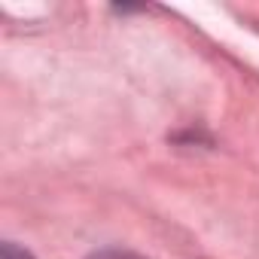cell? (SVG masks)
I'll return each instance as SVG.
<instances>
[{"label":"cell","instance_id":"obj_1","mask_svg":"<svg viewBox=\"0 0 259 259\" xmlns=\"http://www.w3.org/2000/svg\"><path fill=\"white\" fill-rule=\"evenodd\" d=\"M4 259H31V256H28L25 250H19L16 244H7V247H4Z\"/></svg>","mask_w":259,"mask_h":259}]
</instances>
